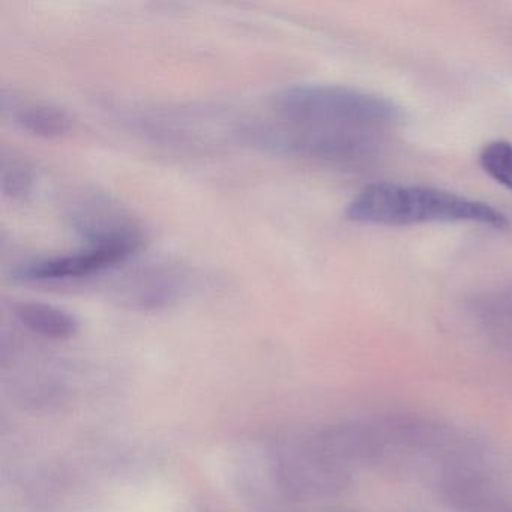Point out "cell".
Masks as SVG:
<instances>
[{
    "label": "cell",
    "mask_w": 512,
    "mask_h": 512,
    "mask_svg": "<svg viewBox=\"0 0 512 512\" xmlns=\"http://www.w3.org/2000/svg\"><path fill=\"white\" fill-rule=\"evenodd\" d=\"M350 221L376 226L422 223H476L503 229L506 215L488 203L421 185L377 182L362 188L347 205Z\"/></svg>",
    "instance_id": "7a4b0ae2"
},
{
    "label": "cell",
    "mask_w": 512,
    "mask_h": 512,
    "mask_svg": "<svg viewBox=\"0 0 512 512\" xmlns=\"http://www.w3.org/2000/svg\"><path fill=\"white\" fill-rule=\"evenodd\" d=\"M269 106L274 122L250 131L254 142L338 169H356L376 160L403 121L392 101L347 86H284L272 95Z\"/></svg>",
    "instance_id": "6da1fadb"
},
{
    "label": "cell",
    "mask_w": 512,
    "mask_h": 512,
    "mask_svg": "<svg viewBox=\"0 0 512 512\" xmlns=\"http://www.w3.org/2000/svg\"><path fill=\"white\" fill-rule=\"evenodd\" d=\"M122 283V296L131 304L160 307L179 295L185 277L172 266L151 265L128 275Z\"/></svg>",
    "instance_id": "5b68a950"
},
{
    "label": "cell",
    "mask_w": 512,
    "mask_h": 512,
    "mask_svg": "<svg viewBox=\"0 0 512 512\" xmlns=\"http://www.w3.org/2000/svg\"><path fill=\"white\" fill-rule=\"evenodd\" d=\"M71 223L88 244L142 235L136 224L104 197H91L79 203L71 215Z\"/></svg>",
    "instance_id": "277c9868"
},
{
    "label": "cell",
    "mask_w": 512,
    "mask_h": 512,
    "mask_svg": "<svg viewBox=\"0 0 512 512\" xmlns=\"http://www.w3.org/2000/svg\"><path fill=\"white\" fill-rule=\"evenodd\" d=\"M140 247L142 235L88 244V247L76 253L23 263L14 269L13 278L20 283H49L89 277L127 262Z\"/></svg>",
    "instance_id": "3957f363"
},
{
    "label": "cell",
    "mask_w": 512,
    "mask_h": 512,
    "mask_svg": "<svg viewBox=\"0 0 512 512\" xmlns=\"http://www.w3.org/2000/svg\"><path fill=\"white\" fill-rule=\"evenodd\" d=\"M35 176L25 161L17 158L2 160V191L11 199H23L31 193Z\"/></svg>",
    "instance_id": "9c48e42d"
},
{
    "label": "cell",
    "mask_w": 512,
    "mask_h": 512,
    "mask_svg": "<svg viewBox=\"0 0 512 512\" xmlns=\"http://www.w3.org/2000/svg\"><path fill=\"white\" fill-rule=\"evenodd\" d=\"M17 124L41 139H58L70 133L73 119L61 107L46 103H31L16 110Z\"/></svg>",
    "instance_id": "52a82bcc"
},
{
    "label": "cell",
    "mask_w": 512,
    "mask_h": 512,
    "mask_svg": "<svg viewBox=\"0 0 512 512\" xmlns=\"http://www.w3.org/2000/svg\"><path fill=\"white\" fill-rule=\"evenodd\" d=\"M14 314L26 328L52 340H68L79 331L73 314L44 302H19L14 305Z\"/></svg>",
    "instance_id": "8992f818"
},
{
    "label": "cell",
    "mask_w": 512,
    "mask_h": 512,
    "mask_svg": "<svg viewBox=\"0 0 512 512\" xmlns=\"http://www.w3.org/2000/svg\"><path fill=\"white\" fill-rule=\"evenodd\" d=\"M479 164L494 181L512 191V143L494 140L479 154Z\"/></svg>",
    "instance_id": "ba28073f"
}]
</instances>
